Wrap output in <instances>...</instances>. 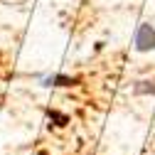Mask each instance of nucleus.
I'll list each match as a JSON object with an SVG mask.
<instances>
[{
	"instance_id": "nucleus-2",
	"label": "nucleus",
	"mask_w": 155,
	"mask_h": 155,
	"mask_svg": "<svg viewBox=\"0 0 155 155\" xmlns=\"http://www.w3.org/2000/svg\"><path fill=\"white\" fill-rule=\"evenodd\" d=\"M79 84V79L76 76H67V74H54V76H49V79H45V86H62V89H67V86H76Z\"/></svg>"
},
{
	"instance_id": "nucleus-3",
	"label": "nucleus",
	"mask_w": 155,
	"mask_h": 155,
	"mask_svg": "<svg viewBox=\"0 0 155 155\" xmlns=\"http://www.w3.org/2000/svg\"><path fill=\"white\" fill-rule=\"evenodd\" d=\"M133 94H155V81H138L133 86Z\"/></svg>"
},
{
	"instance_id": "nucleus-4",
	"label": "nucleus",
	"mask_w": 155,
	"mask_h": 155,
	"mask_svg": "<svg viewBox=\"0 0 155 155\" xmlns=\"http://www.w3.org/2000/svg\"><path fill=\"white\" fill-rule=\"evenodd\" d=\"M47 116H49V121H54L57 126H67V123H69V116H67V113H59V111H47Z\"/></svg>"
},
{
	"instance_id": "nucleus-1",
	"label": "nucleus",
	"mask_w": 155,
	"mask_h": 155,
	"mask_svg": "<svg viewBox=\"0 0 155 155\" xmlns=\"http://www.w3.org/2000/svg\"><path fill=\"white\" fill-rule=\"evenodd\" d=\"M135 49L138 52H153L155 49V27L150 22H143L135 32Z\"/></svg>"
}]
</instances>
